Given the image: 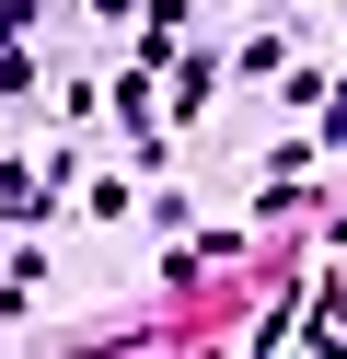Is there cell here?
Returning <instances> with one entry per match:
<instances>
[{
    "mask_svg": "<svg viewBox=\"0 0 347 359\" xmlns=\"http://www.w3.org/2000/svg\"><path fill=\"white\" fill-rule=\"evenodd\" d=\"M46 197H58V174H0V209L12 220H46Z\"/></svg>",
    "mask_w": 347,
    "mask_h": 359,
    "instance_id": "7a4b0ae2",
    "label": "cell"
},
{
    "mask_svg": "<svg viewBox=\"0 0 347 359\" xmlns=\"http://www.w3.org/2000/svg\"><path fill=\"white\" fill-rule=\"evenodd\" d=\"M324 140H336V151H347V104H336V116H324Z\"/></svg>",
    "mask_w": 347,
    "mask_h": 359,
    "instance_id": "277c9868",
    "label": "cell"
},
{
    "mask_svg": "<svg viewBox=\"0 0 347 359\" xmlns=\"http://www.w3.org/2000/svg\"><path fill=\"white\" fill-rule=\"evenodd\" d=\"M116 116H128L139 140H162V81H151V70H139V81H116Z\"/></svg>",
    "mask_w": 347,
    "mask_h": 359,
    "instance_id": "6da1fadb",
    "label": "cell"
},
{
    "mask_svg": "<svg viewBox=\"0 0 347 359\" xmlns=\"http://www.w3.org/2000/svg\"><path fill=\"white\" fill-rule=\"evenodd\" d=\"M12 35H23V0H0V47H12Z\"/></svg>",
    "mask_w": 347,
    "mask_h": 359,
    "instance_id": "3957f363",
    "label": "cell"
}]
</instances>
